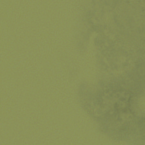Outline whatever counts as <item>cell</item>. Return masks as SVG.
I'll list each match as a JSON object with an SVG mask.
<instances>
[{"mask_svg":"<svg viewBox=\"0 0 145 145\" xmlns=\"http://www.w3.org/2000/svg\"><path fill=\"white\" fill-rule=\"evenodd\" d=\"M130 95L125 91H112L108 92L103 99L102 105L104 110L109 115L127 113Z\"/></svg>","mask_w":145,"mask_h":145,"instance_id":"cell-1","label":"cell"}]
</instances>
